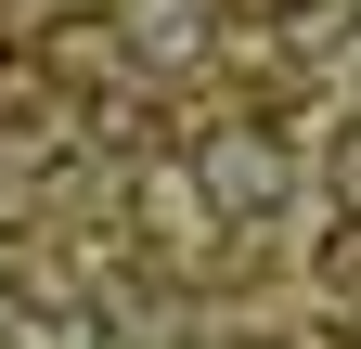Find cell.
<instances>
[{"label":"cell","mask_w":361,"mask_h":349,"mask_svg":"<svg viewBox=\"0 0 361 349\" xmlns=\"http://www.w3.org/2000/svg\"><path fill=\"white\" fill-rule=\"evenodd\" d=\"M0 155L13 168H65L78 155V104L52 91V78H13V91H0Z\"/></svg>","instance_id":"obj_2"},{"label":"cell","mask_w":361,"mask_h":349,"mask_svg":"<svg viewBox=\"0 0 361 349\" xmlns=\"http://www.w3.org/2000/svg\"><path fill=\"white\" fill-rule=\"evenodd\" d=\"M194 182H207V207H271L284 194V143H271V129H207Z\"/></svg>","instance_id":"obj_1"},{"label":"cell","mask_w":361,"mask_h":349,"mask_svg":"<svg viewBox=\"0 0 361 349\" xmlns=\"http://www.w3.org/2000/svg\"><path fill=\"white\" fill-rule=\"evenodd\" d=\"M323 285H336V297H361V233H323Z\"/></svg>","instance_id":"obj_4"},{"label":"cell","mask_w":361,"mask_h":349,"mask_svg":"<svg viewBox=\"0 0 361 349\" xmlns=\"http://www.w3.org/2000/svg\"><path fill=\"white\" fill-rule=\"evenodd\" d=\"M207 220H219V207H207V182H194V155H168L155 182H129V233H155V246H194Z\"/></svg>","instance_id":"obj_3"},{"label":"cell","mask_w":361,"mask_h":349,"mask_svg":"<svg viewBox=\"0 0 361 349\" xmlns=\"http://www.w3.org/2000/svg\"><path fill=\"white\" fill-rule=\"evenodd\" d=\"M348 349H361V311H348Z\"/></svg>","instance_id":"obj_5"}]
</instances>
